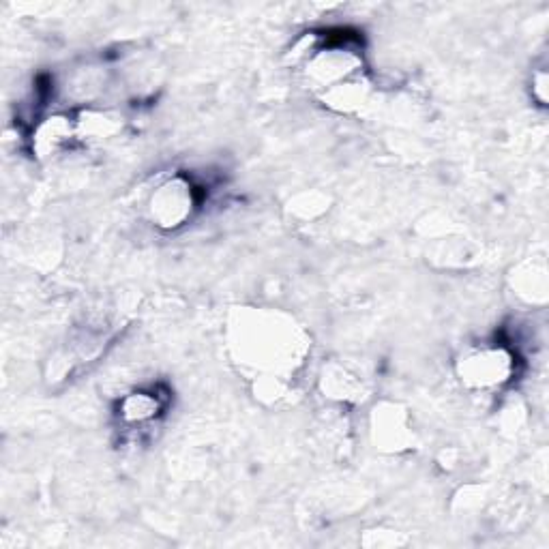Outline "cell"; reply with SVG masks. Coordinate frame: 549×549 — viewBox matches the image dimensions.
Returning <instances> with one entry per match:
<instances>
[{"label":"cell","instance_id":"cell-4","mask_svg":"<svg viewBox=\"0 0 549 549\" xmlns=\"http://www.w3.org/2000/svg\"><path fill=\"white\" fill-rule=\"evenodd\" d=\"M198 209L196 187L189 178L176 174L163 181L148 200V217L161 230L185 226Z\"/></svg>","mask_w":549,"mask_h":549},{"label":"cell","instance_id":"cell-9","mask_svg":"<svg viewBox=\"0 0 549 549\" xmlns=\"http://www.w3.org/2000/svg\"><path fill=\"white\" fill-rule=\"evenodd\" d=\"M324 391L329 397L341 399V402H348V399H356L361 391V380L356 374H352L346 367H333L331 372H326L324 378Z\"/></svg>","mask_w":549,"mask_h":549},{"label":"cell","instance_id":"cell-1","mask_svg":"<svg viewBox=\"0 0 549 549\" xmlns=\"http://www.w3.org/2000/svg\"><path fill=\"white\" fill-rule=\"evenodd\" d=\"M234 333L232 346L241 361L264 374L262 389L266 395L279 397L286 389L284 380L294 374L307 350L299 326L271 311H258V316H241Z\"/></svg>","mask_w":549,"mask_h":549},{"label":"cell","instance_id":"cell-5","mask_svg":"<svg viewBox=\"0 0 549 549\" xmlns=\"http://www.w3.org/2000/svg\"><path fill=\"white\" fill-rule=\"evenodd\" d=\"M71 140H76V121L67 116H52L37 127L33 146L39 155H54Z\"/></svg>","mask_w":549,"mask_h":549},{"label":"cell","instance_id":"cell-3","mask_svg":"<svg viewBox=\"0 0 549 549\" xmlns=\"http://www.w3.org/2000/svg\"><path fill=\"white\" fill-rule=\"evenodd\" d=\"M517 372L515 354L507 346H479L457 361V378L470 391L492 393L509 384Z\"/></svg>","mask_w":549,"mask_h":549},{"label":"cell","instance_id":"cell-8","mask_svg":"<svg viewBox=\"0 0 549 549\" xmlns=\"http://www.w3.org/2000/svg\"><path fill=\"white\" fill-rule=\"evenodd\" d=\"M161 402L159 397L153 395V393H144V391H138V393H131L127 395L123 402H121V419L129 425H144L148 421H153L159 410H161Z\"/></svg>","mask_w":549,"mask_h":549},{"label":"cell","instance_id":"cell-7","mask_svg":"<svg viewBox=\"0 0 549 549\" xmlns=\"http://www.w3.org/2000/svg\"><path fill=\"white\" fill-rule=\"evenodd\" d=\"M376 438L380 440L382 447L389 449H404L412 442V432L408 429L406 417L402 412H382L380 417L376 414Z\"/></svg>","mask_w":549,"mask_h":549},{"label":"cell","instance_id":"cell-2","mask_svg":"<svg viewBox=\"0 0 549 549\" xmlns=\"http://www.w3.org/2000/svg\"><path fill=\"white\" fill-rule=\"evenodd\" d=\"M363 58L346 39L324 43L305 54V78L324 95L350 80L361 78Z\"/></svg>","mask_w":549,"mask_h":549},{"label":"cell","instance_id":"cell-6","mask_svg":"<svg viewBox=\"0 0 549 549\" xmlns=\"http://www.w3.org/2000/svg\"><path fill=\"white\" fill-rule=\"evenodd\" d=\"M123 127V118L110 110H86L76 118V138L108 140Z\"/></svg>","mask_w":549,"mask_h":549}]
</instances>
